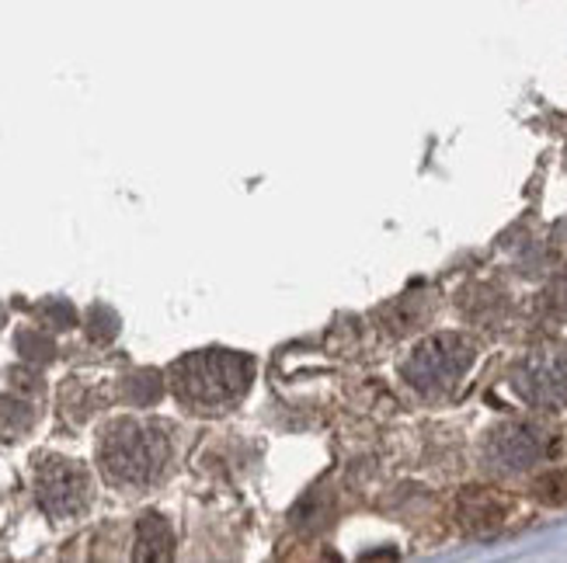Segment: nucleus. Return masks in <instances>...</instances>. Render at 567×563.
Listing matches in <instances>:
<instances>
[{"mask_svg": "<svg viewBox=\"0 0 567 563\" xmlns=\"http://www.w3.org/2000/svg\"><path fill=\"white\" fill-rule=\"evenodd\" d=\"M97 459H102V470L112 483L146 487L164 473L171 459V442L161 425L115 421L102 435Z\"/></svg>", "mask_w": 567, "mask_h": 563, "instance_id": "2", "label": "nucleus"}, {"mask_svg": "<svg viewBox=\"0 0 567 563\" xmlns=\"http://www.w3.org/2000/svg\"><path fill=\"white\" fill-rule=\"evenodd\" d=\"M512 389L539 410L567 407V355L536 352L523 358L512 373Z\"/></svg>", "mask_w": 567, "mask_h": 563, "instance_id": "5", "label": "nucleus"}, {"mask_svg": "<svg viewBox=\"0 0 567 563\" xmlns=\"http://www.w3.org/2000/svg\"><path fill=\"white\" fill-rule=\"evenodd\" d=\"M175 553V535L161 515H143L136 525V560H171Z\"/></svg>", "mask_w": 567, "mask_h": 563, "instance_id": "7", "label": "nucleus"}, {"mask_svg": "<svg viewBox=\"0 0 567 563\" xmlns=\"http://www.w3.org/2000/svg\"><path fill=\"white\" fill-rule=\"evenodd\" d=\"M547 300H550V310H554V313H564V316H567V268L557 275V282L550 285Z\"/></svg>", "mask_w": 567, "mask_h": 563, "instance_id": "8", "label": "nucleus"}, {"mask_svg": "<svg viewBox=\"0 0 567 563\" xmlns=\"http://www.w3.org/2000/svg\"><path fill=\"white\" fill-rule=\"evenodd\" d=\"M484 456L487 467H495L502 473H519L547 456V435L536 425H502L491 431Z\"/></svg>", "mask_w": 567, "mask_h": 563, "instance_id": "6", "label": "nucleus"}, {"mask_svg": "<svg viewBox=\"0 0 567 563\" xmlns=\"http://www.w3.org/2000/svg\"><path fill=\"white\" fill-rule=\"evenodd\" d=\"M474 345L460 334H435L422 341L404 362V376L417 394H446L474 365Z\"/></svg>", "mask_w": 567, "mask_h": 563, "instance_id": "3", "label": "nucleus"}, {"mask_svg": "<svg viewBox=\"0 0 567 563\" xmlns=\"http://www.w3.org/2000/svg\"><path fill=\"white\" fill-rule=\"evenodd\" d=\"M35 494L42 511H49L53 519H73L87 508L91 483L78 462L53 456L35 467Z\"/></svg>", "mask_w": 567, "mask_h": 563, "instance_id": "4", "label": "nucleus"}, {"mask_svg": "<svg viewBox=\"0 0 567 563\" xmlns=\"http://www.w3.org/2000/svg\"><path fill=\"white\" fill-rule=\"evenodd\" d=\"M251 373L255 365L248 355L209 348V352L185 355L171 365V386H175V397L185 407L213 414V410H227L248 394Z\"/></svg>", "mask_w": 567, "mask_h": 563, "instance_id": "1", "label": "nucleus"}]
</instances>
